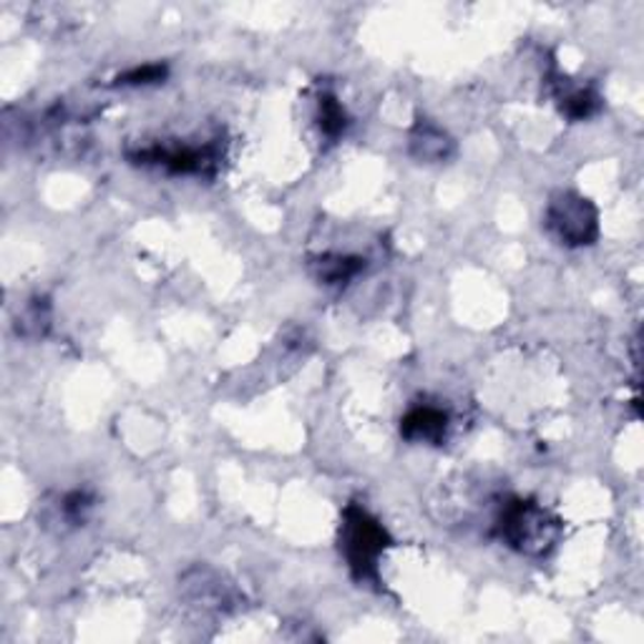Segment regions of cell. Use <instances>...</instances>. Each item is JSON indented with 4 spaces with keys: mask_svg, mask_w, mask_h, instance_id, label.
<instances>
[{
    "mask_svg": "<svg viewBox=\"0 0 644 644\" xmlns=\"http://www.w3.org/2000/svg\"><path fill=\"white\" fill-rule=\"evenodd\" d=\"M562 519L531 499H507L493 524V534L521 556H546L562 539Z\"/></svg>",
    "mask_w": 644,
    "mask_h": 644,
    "instance_id": "cell-1",
    "label": "cell"
},
{
    "mask_svg": "<svg viewBox=\"0 0 644 644\" xmlns=\"http://www.w3.org/2000/svg\"><path fill=\"white\" fill-rule=\"evenodd\" d=\"M91 509H93V497L89 491H71L69 497L63 499V517L76 527L89 519Z\"/></svg>",
    "mask_w": 644,
    "mask_h": 644,
    "instance_id": "cell-12",
    "label": "cell"
},
{
    "mask_svg": "<svg viewBox=\"0 0 644 644\" xmlns=\"http://www.w3.org/2000/svg\"><path fill=\"white\" fill-rule=\"evenodd\" d=\"M166 73H170V69L164 63H144V67L121 73L116 79V86H149V83L164 81Z\"/></svg>",
    "mask_w": 644,
    "mask_h": 644,
    "instance_id": "cell-11",
    "label": "cell"
},
{
    "mask_svg": "<svg viewBox=\"0 0 644 644\" xmlns=\"http://www.w3.org/2000/svg\"><path fill=\"white\" fill-rule=\"evenodd\" d=\"M340 554L350 569V576L360 584L380 582V559L393 546L390 531L372 517L360 503H348L343 509L340 534H338Z\"/></svg>",
    "mask_w": 644,
    "mask_h": 644,
    "instance_id": "cell-2",
    "label": "cell"
},
{
    "mask_svg": "<svg viewBox=\"0 0 644 644\" xmlns=\"http://www.w3.org/2000/svg\"><path fill=\"white\" fill-rule=\"evenodd\" d=\"M552 91H554L559 111L572 121L590 119L602 109L600 93H596L592 86H582V83H574L566 76H556V81H552Z\"/></svg>",
    "mask_w": 644,
    "mask_h": 644,
    "instance_id": "cell-7",
    "label": "cell"
},
{
    "mask_svg": "<svg viewBox=\"0 0 644 644\" xmlns=\"http://www.w3.org/2000/svg\"><path fill=\"white\" fill-rule=\"evenodd\" d=\"M544 227L559 245L590 247L600 239V209L579 192H556L546 204Z\"/></svg>",
    "mask_w": 644,
    "mask_h": 644,
    "instance_id": "cell-3",
    "label": "cell"
},
{
    "mask_svg": "<svg viewBox=\"0 0 644 644\" xmlns=\"http://www.w3.org/2000/svg\"><path fill=\"white\" fill-rule=\"evenodd\" d=\"M49 328H51V305L45 297H35V300L23 307L21 317H18V333L25 335V338H43Z\"/></svg>",
    "mask_w": 644,
    "mask_h": 644,
    "instance_id": "cell-10",
    "label": "cell"
},
{
    "mask_svg": "<svg viewBox=\"0 0 644 644\" xmlns=\"http://www.w3.org/2000/svg\"><path fill=\"white\" fill-rule=\"evenodd\" d=\"M348 111L333 93H323L320 104H317V126L328 139H338L348 129Z\"/></svg>",
    "mask_w": 644,
    "mask_h": 644,
    "instance_id": "cell-9",
    "label": "cell"
},
{
    "mask_svg": "<svg viewBox=\"0 0 644 644\" xmlns=\"http://www.w3.org/2000/svg\"><path fill=\"white\" fill-rule=\"evenodd\" d=\"M408 149H410V156L418 159V162L441 164L446 162V159H451L456 144L441 126L428 119H421V121H416L413 129H410Z\"/></svg>",
    "mask_w": 644,
    "mask_h": 644,
    "instance_id": "cell-6",
    "label": "cell"
},
{
    "mask_svg": "<svg viewBox=\"0 0 644 644\" xmlns=\"http://www.w3.org/2000/svg\"><path fill=\"white\" fill-rule=\"evenodd\" d=\"M134 164L159 166V170L170 174H186V176H212L217 172L222 162L219 144H204V146H190V144H176V146H149L142 152L129 154Z\"/></svg>",
    "mask_w": 644,
    "mask_h": 644,
    "instance_id": "cell-4",
    "label": "cell"
},
{
    "mask_svg": "<svg viewBox=\"0 0 644 644\" xmlns=\"http://www.w3.org/2000/svg\"><path fill=\"white\" fill-rule=\"evenodd\" d=\"M448 426H451V418L443 408L416 406L400 421V436L410 443L441 446L448 436Z\"/></svg>",
    "mask_w": 644,
    "mask_h": 644,
    "instance_id": "cell-5",
    "label": "cell"
},
{
    "mask_svg": "<svg viewBox=\"0 0 644 644\" xmlns=\"http://www.w3.org/2000/svg\"><path fill=\"white\" fill-rule=\"evenodd\" d=\"M366 269V259L356 255H320L310 259V275L320 285H348Z\"/></svg>",
    "mask_w": 644,
    "mask_h": 644,
    "instance_id": "cell-8",
    "label": "cell"
}]
</instances>
